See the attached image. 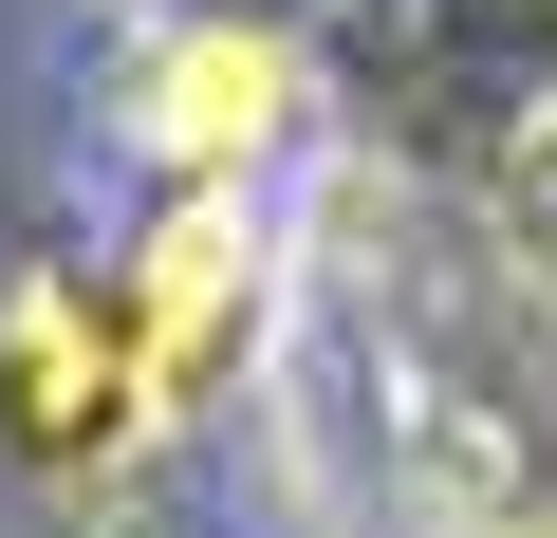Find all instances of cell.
Here are the masks:
<instances>
[{"instance_id": "obj_1", "label": "cell", "mask_w": 557, "mask_h": 538, "mask_svg": "<svg viewBox=\"0 0 557 538\" xmlns=\"http://www.w3.org/2000/svg\"><path fill=\"white\" fill-rule=\"evenodd\" d=\"M168 427V372L131 335V279H20L0 298V464L20 483H112Z\"/></svg>"}, {"instance_id": "obj_2", "label": "cell", "mask_w": 557, "mask_h": 538, "mask_svg": "<svg viewBox=\"0 0 557 538\" xmlns=\"http://www.w3.org/2000/svg\"><path fill=\"white\" fill-rule=\"evenodd\" d=\"M112 279H131V335H149L168 409H205L242 372V335H260V204L242 186H168V223L112 260Z\"/></svg>"}, {"instance_id": "obj_3", "label": "cell", "mask_w": 557, "mask_h": 538, "mask_svg": "<svg viewBox=\"0 0 557 538\" xmlns=\"http://www.w3.org/2000/svg\"><path fill=\"white\" fill-rule=\"evenodd\" d=\"M278 38H242V20H186L168 57H149V149H168V186H242L260 149H278Z\"/></svg>"}]
</instances>
